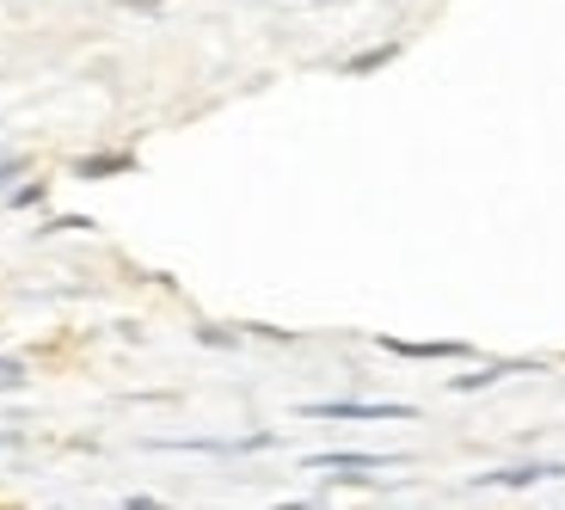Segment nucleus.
<instances>
[{
    "label": "nucleus",
    "mask_w": 565,
    "mask_h": 510,
    "mask_svg": "<svg viewBox=\"0 0 565 510\" xmlns=\"http://www.w3.org/2000/svg\"><path fill=\"white\" fill-rule=\"evenodd\" d=\"M296 412L301 418H363V425H406V418H418V406H406V400H308Z\"/></svg>",
    "instance_id": "1"
},
{
    "label": "nucleus",
    "mask_w": 565,
    "mask_h": 510,
    "mask_svg": "<svg viewBox=\"0 0 565 510\" xmlns=\"http://www.w3.org/2000/svg\"><path fill=\"white\" fill-rule=\"evenodd\" d=\"M387 357H412V363H467L473 344L461 339H375Z\"/></svg>",
    "instance_id": "2"
},
{
    "label": "nucleus",
    "mask_w": 565,
    "mask_h": 510,
    "mask_svg": "<svg viewBox=\"0 0 565 510\" xmlns=\"http://www.w3.org/2000/svg\"><path fill=\"white\" fill-rule=\"evenodd\" d=\"M541 480H565V461H516V468H492V474H473L467 486H504V492H529Z\"/></svg>",
    "instance_id": "3"
},
{
    "label": "nucleus",
    "mask_w": 565,
    "mask_h": 510,
    "mask_svg": "<svg viewBox=\"0 0 565 510\" xmlns=\"http://www.w3.org/2000/svg\"><path fill=\"white\" fill-rule=\"evenodd\" d=\"M535 357H510V363H480L467 369V375H449V394H486V387H498L504 375H535Z\"/></svg>",
    "instance_id": "4"
},
{
    "label": "nucleus",
    "mask_w": 565,
    "mask_h": 510,
    "mask_svg": "<svg viewBox=\"0 0 565 510\" xmlns=\"http://www.w3.org/2000/svg\"><path fill=\"white\" fill-rule=\"evenodd\" d=\"M301 468H308V474H320V468H339V474H375V468H394V455H363V449H320V455H308Z\"/></svg>",
    "instance_id": "5"
},
{
    "label": "nucleus",
    "mask_w": 565,
    "mask_h": 510,
    "mask_svg": "<svg viewBox=\"0 0 565 510\" xmlns=\"http://www.w3.org/2000/svg\"><path fill=\"white\" fill-rule=\"evenodd\" d=\"M117 172H136V155H86V160H74V179H117Z\"/></svg>",
    "instance_id": "6"
},
{
    "label": "nucleus",
    "mask_w": 565,
    "mask_h": 510,
    "mask_svg": "<svg viewBox=\"0 0 565 510\" xmlns=\"http://www.w3.org/2000/svg\"><path fill=\"white\" fill-rule=\"evenodd\" d=\"M394 56H399V43H382V50H363V56H351V62H344V74H375V68H387Z\"/></svg>",
    "instance_id": "7"
},
{
    "label": "nucleus",
    "mask_w": 565,
    "mask_h": 510,
    "mask_svg": "<svg viewBox=\"0 0 565 510\" xmlns=\"http://www.w3.org/2000/svg\"><path fill=\"white\" fill-rule=\"evenodd\" d=\"M25 382H31L25 363H19V357H0V394H19Z\"/></svg>",
    "instance_id": "8"
},
{
    "label": "nucleus",
    "mask_w": 565,
    "mask_h": 510,
    "mask_svg": "<svg viewBox=\"0 0 565 510\" xmlns=\"http://www.w3.org/2000/svg\"><path fill=\"white\" fill-rule=\"evenodd\" d=\"M246 332H227V327H198V344H215V351H234Z\"/></svg>",
    "instance_id": "9"
},
{
    "label": "nucleus",
    "mask_w": 565,
    "mask_h": 510,
    "mask_svg": "<svg viewBox=\"0 0 565 510\" xmlns=\"http://www.w3.org/2000/svg\"><path fill=\"white\" fill-rule=\"evenodd\" d=\"M43 191H50V179H31V184H19L7 203H13V210H31V203H43Z\"/></svg>",
    "instance_id": "10"
},
{
    "label": "nucleus",
    "mask_w": 565,
    "mask_h": 510,
    "mask_svg": "<svg viewBox=\"0 0 565 510\" xmlns=\"http://www.w3.org/2000/svg\"><path fill=\"white\" fill-rule=\"evenodd\" d=\"M25 167H31L25 155H0V191H7V184H13V179H19V172H25Z\"/></svg>",
    "instance_id": "11"
},
{
    "label": "nucleus",
    "mask_w": 565,
    "mask_h": 510,
    "mask_svg": "<svg viewBox=\"0 0 565 510\" xmlns=\"http://www.w3.org/2000/svg\"><path fill=\"white\" fill-rule=\"evenodd\" d=\"M246 339H270V344H289L296 332H282V327H246Z\"/></svg>",
    "instance_id": "12"
},
{
    "label": "nucleus",
    "mask_w": 565,
    "mask_h": 510,
    "mask_svg": "<svg viewBox=\"0 0 565 510\" xmlns=\"http://www.w3.org/2000/svg\"><path fill=\"white\" fill-rule=\"evenodd\" d=\"M124 510H172V504H160V498H148V492H129Z\"/></svg>",
    "instance_id": "13"
},
{
    "label": "nucleus",
    "mask_w": 565,
    "mask_h": 510,
    "mask_svg": "<svg viewBox=\"0 0 565 510\" xmlns=\"http://www.w3.org/2000/svg\"><path fill=\"white\" fill-rule=\"evenodd\" d=\"M270 510H313L308 498H289V504H270Z\"/></svg>",
    "instance_id": "14"
},
{
    "label": "nucleus",
    "mask_w": 565,
    "mask_h": 510,
    "mask_svg": "<svg viewBox=\"0 0 565 510\" xmlns=\"http://www.w3.org/2000/svg\"><path fill=\"white\" fill-rule=\"evenodd\" d=\"M13 443H19V437H13V431H0V449H13Z\"/></svg>",
    "instance_id": "15"
},
{
    "label": "nucleus",
    "mask_w": 565,
    "mask_h": 510,
    "mask_svg": "<svg viewBox=\"0 0 565 510\" xmlns=\"http://www.w3.org/2000/svg\"><path fill=\"white\" fill-rule=\"evenodd\" d=\"M129 7H154V0H129Z\"/></svg>",
    "instance_id": "16"
}]
</instances>
